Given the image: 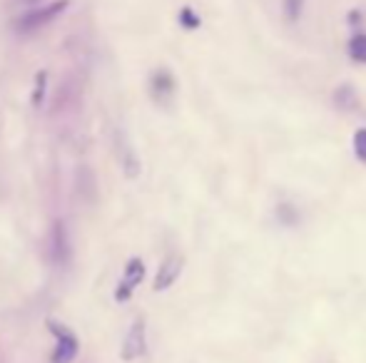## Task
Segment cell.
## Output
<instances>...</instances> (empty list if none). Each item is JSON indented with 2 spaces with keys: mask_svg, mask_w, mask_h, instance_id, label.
<instances>
[{
  "mask_svg": "<svg viewBox=\"0 0 366 363\" xmlns=\"http://www.w3.org/2000/svg\"><path fill=\"white\" fill-rule=\"evenodd\" d=\"M65 10H68V0H55V3L45 5V8H35V10H30V13H25L23 18L15 23V30L23 35H30V33H35V30L45 28V25H50L55 18H60Z\"/></svg>",
  "mask_w": 366,
  "mask_h": 363,
  "instance_id": "6da1fadb",
  "label": "cell"
},
{
  "mask_svg": "<svg viewBox=\"0 0 366 363\" xmlns=\"http://www.w3.org/2000/svg\"><path fill=\"white\" fill-rule=\"evenodd\" d=\"M50 331H53V336L58 339L53 356H50V363H73L77 351H80V344H77L75 334L65 329V326L55 324V321H50Z\"/></svg>",
  "mask_w": 366,
  "mask_h": 363,
  "instance_id": "7a4b0ae2",
  "label": "cell"
},
{
  "mask_svg": "<svg viewBox=\"0 0 366 363\" xmlns=\"http://www.w3.org/2000/svg\"><path fill=\"white\" fill-rule=\"evenodd\" d=\"M142 276H145V264H142V259H130L125 272H122L120 284H117V289H115V301L130 299V296L135 294L137 286L142 284Z\"/></svg>",
  "mask_w": 366,
  "mask_h": 363,
  "instance_id": "3957f363",
  "label": "cell"
},
{
  "mask_svg": "<svg viewBox=\"0 0 366 363\" xmlns=\"http://www.w3.org/2000/svg\"><path fill=\"white\" fill-rule=\"evenodd\" d=\"M145 351H147V329H145V321L137 319L130 326V331L125 336V344H122V361L140 359V356H145Z\"/></svg>",
  "mask_w": 366,
  "mask_h": 363,
  "instance_id": "277c9868",
  "label": "cell"
},
{
  "mask_svg": "<svg viewBox=\"0 0 366 363\" xmlns=\"http://www.w3.org/2000/svg\"><path fill=\"white\" fill-rule=\"evenodd\" d=\"M50 259L55 264H68L70 259V237L63 222H55L50 232Z\"/></svg>",
  "mask_w": 366,
  "mask_h": 363,
  "instance_id": "5b68a950",
  "label": "cell"
},
{
  "mask_svg": "<svg viewBox=\"0 0 366 363\" xmlns=\"http://www.w3.org/2000/svg\"><path fill=\"white\" fill-rule=\"evenodd\" d=\"M179 272H182V259L177 257V254H172V257H167L162 264H159V272L154 276V291H164L169 289V286L177 281Z\"/></svg>",
  "mask_w": 366,
  "mask_h": 363,
  "instance_id": "8992f818",
  "label": "cell"
},
{
  "mask_svg": "<svg viewBox=\"0 0 366 363\" xmlns=\"http://www.w3.org/2000/svg\"><path fill=\"white\" fill-rule=\"evenodd\" d=\"M174 92V80L167 70H159V73L152 75V95L157 97L159 102H164L167 97H172Z\"/></svg>",
  "mask_w": 366,
  "mask_h": 363,
  "instance_id": "52a82bcc",
  "label": "cell"
},
{
  "mask_svg": "<svg viewBox=\"0 0 366 363\" xmlns=\"http://www.w3.org/2000/svg\"><path fill=\"white\" fill-rule=\"evenodd\" d=\"M304 3H307V0H282V13H285V18L290 20V23H297V20L302 18Z\"/></svg>",
  "mask_w": 366,
  "mask_h": 363,
  "instance_id": "ba28073f",
  "label": "cell"
},
{
  "mask_svg": "<svg viewBox=\"0 0 366 363\" xmlns=\"http://www.w3.org/2000/svg\"><path fill=\"white\" fill-rule=\"evenodd\" d=\"M349 55L357 63H366V35H354L349 43Z\"/></svg>",
  "mask_w": 366,
  "mask_h": 363,
  "instance_id": "9c48e42d",
  "label": "cell"
},
{
  "mask_svg": "<svg viewBox=\"0 0 366 363\" xmlns=\"http://www.w3.org/2000/svg\"><path fill=\"white\" fill-rule=\"evenodd\" d=\"M277 217H280V222L285 224V227H294V224L299 222V214L292 204H280V207H277Z\"/></svg>",
  "mask_w": 366,
  "mask_h": 363,
  "instance_id": "30bf717a",
  "label": "cell"
},
{
  "mask_svg": "<svg viewBox=\"0 0 366 363\" xmlns=\"http://www.w3.org/2000/svg\"><path fill=\"white\" fill-rule=\"evenodd\" d=\"M354 155L362 165H366V127L354 135Z\"/></svg>",
  "mask_w": 366,
  "mask_h": 363,
  "instance_id": "8fae6325",
  "label": "cell"
},
{
  "mask_svg": "<svg viewBox=\"0 0 366 363\" xmlns=\"http://www.w3.org/2000/svg\"><path fill=\"white\" fill-rule=\"evenodd\" d=\"M182 23L187 25V28H197L199 20H197V15H194L192 10H182Z\"/></svg>",
  "mask_w": 366,
  "mask_h": 363,
  "instance_id": "7c38bea8",
  "label": "cell"
},
{
  "mask_svg": "<svg viewBox=\"0 0 366 363\" xmlns=\"http://www.w3.org/2000/svg\"><path fill=\"white\" fill-rule=\"evenodd\" d=\"M25 3H33V0H25Z\"/></svg>",
  "mask_w": 366,
  "mask_h": 363,
  "instance_id": "4fadbf2b",
  "label": "cell"
}]
</instances>
